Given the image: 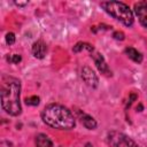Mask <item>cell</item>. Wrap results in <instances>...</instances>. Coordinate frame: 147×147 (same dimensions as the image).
I'll list each match as a JSON object with an SVG mask.
<instances>
[{
	"label": "cell",
	"mask_w": 147,
	"mask_h": 147,
	"mask_svg": "<svg viewBox=\"0 0 147 147\" xmlns=\"http://www.w3.org/2000/svg\"><path fill=\"white\" fill-rule=\"evenodd\" d=\"M32 54L34 57L37 59H42L45 55H46V52H47V46L46 44L42 41V40H37L33 42L32 45Z\"/></svg>",
	"instance_id": "ba28073f"
},
{
	"label": "cell",
	"mask_w": 147,
	"mask_h": 147,
	"mask_svg": "<svg viewBox=\"0 0 147 147\" xmlns=\"http://www.w3.org/2000/svg\"><path fill=\"white\" fill-rule=\"evenodd\" d=\"M41 118L44 123L59 130H70L76 125L72 113L67 107L59 103L46 106L41 113Z\"/></svg>",
	"instance_id": "7a4b0ae2"
},
{
	"label": "cell",
	"mask_w": 147,
	"mask_h": 147,
	"mask_svg": "<svg viewBox=\"0 0 147 147\" xmlns=\"http://www.w3.org/2000/svg\"><path fill=\"white\" fill-rule=\"evenodd\" d=\"M80 121H82L83 125H84L86 129H88V130H94V129L96 127V122H95V119H94L92 116L87 115V114H83V115L80 116Z\"/></svg>",
	"instance_id": "9c48e42d"
},
{
	"label": "cell",
	"mask_w": 147,
	"mask_h": 147,
	"mask_svg": "<svg viewBox=\"0 0 147 147\" xmlns=\"http://www.w3.org/2000/svg\"><path fill=\"white\" fill-rule=\"evenodd\" d=\"M113 37H114L115 39H117V40H123V39H124V33H123L122 31H116V32H114Z\"/></svg>",
	"instance_id": "2e32d148"
},
{
	"label": "cell",
	"mask_w": 147,
	"mask_h": 147,
	"mask_svg": "<svg viewBox=\"0 0 147 147\" xmlns=\"http://www.w3.org/2000/svg\"><path fill=\"white\" fill-rule=\"evenodd\" d=\"M15 5H17V6H21V7H23V6L28 5V1H24V2H21V1H15Z\"/></svg>",
	"instance_id": "ac0fdd59"
},
{
	"label": "cell",
	"mask_w": 147,
	"mask_h": 147,
	"mask_svg": "<svg viewBox=\"0 0 147 147\" xmlns=\"http://www.w3.org/2000/svg\"><path fill=\"white\" fill-rule=\"evenodd\" d=\"M6 42L8 45H13L15 42V34L13 32H8L6 34Z\"/></svg>",
	"instance_id": "5bb4252c"
},
{
	"label": "cell",
	"mask_w": 147,
	"mask_h": 147,
	"mask_svg": "<svg viewBox=\"0 0 147 147\" xmlns=\"http://www.w3.org/2000/svg\"><path fill=\"white\" fill-rule=\"evenodd\" d=\"M125 53H126V55H127L132 61H134V62H137V63H141V62H142V55H141V53L138 52L136 48L127 47V48L125 49Z\"/></svg>",
	"instance_id": "8fae6325"
},
{
	"label": "cell",
	"mask_w": 147,
	"mask_h": 147,
	"mask_svg": "<svg viewBox=\"0 0 147 147\" xmlns=\"http://www.w3.org/2000/svg\"><path fill=\"white\" fill-rule=\"evenodd\" d=\"M39 101H40V99L37 95H33V96H30V98H26L25 99V103L28 106H38L39 105Z\"/></svg>",
	"instance_id": "4fadbf2b"
},
{
	"label": "cell",
	"mask_w": 147,
	"mask_h": 147,
	"mask_svg": "<svg viewBox=\"0 0 147 147\" xmlns=\"http://www.w3.org/2000/svg\"><path fill=\"white\" fill-rule=\"evenodd\" d=\"M92 56H93V60H94V63H95V65H96L98 70H99L101 74H103V75L110 76V75H111V72L109 71L108 64L106 63V61H105L103 56H102L100 53H95V54H93Z\"/></svg>",
	"instance_id": "52a82bcc"
},
{
	"label": "cell",
	"mask_w": 147,
	"mask_h": 147,
	"mask_svg": "<svg viewBox=\"0 0 147 147\" xmlns=\"http://www.w3.org/2000/svg\"><path fill=\"white\" fill-rule=\"evenodd\" d=\"M1 106L3 110L11 115L17 116L21 114V102H20V92L21 83L17 78L10 76H3L1 80Z\"/></svg>",
	"instance_id": "6da1fadb"
},
{
	"label": "cell",
	"mask_w": 147,
	"mask_h": 147,
	"mask_svg": "<svg viewBox=\"0 0 147 147\" xmlns=\"http://www.w3.org/2000/svg\"><path fill=\"white\" fill-rule=\"evenodd\" d=\"M36 146L37 147H53V142L46 134H38L36 137Z\"/></svg>",
	"instance_id": "30bf717a"
},
{
	"label": "cell",
	"mask_w": 147,
	"mask_h": 147,
	"mask_svg": "<svg viewBox=\"0 0 147 147\" xmlns=\"http://www.w3.org/2000/svg\"><path fill=\"white\" fill-rule=\"evenodd\" d=\"M7 60H8L9 62H11V63H18V62H21L22 57H21V55H18V54H14V55H11V56H8Z\"/></svg>",
	"instance_id": "9a60e30c"
},
{
	"label": "cell",
	"mask_w": 147,
	"mask_h": 147,
	"mask_svg": "<svg viewBox=\"0 0 147 147\" xmlns=\"http://www.w3.org/2000/svg\"><path fill=\"white\" fill-rule=\"evenodd\" d=\"M85 147H93V145H92V144H90V142H87V144L85 145Z\"/></svg>",
	"instance_id": "d6986e66"
},
{
	"label": "cell",
	"mask_w": 147,
	"mask_h": 147,
	"mask_svg": "<svg viewBox=\"0 0 147 147\" xmlns=\"http://www.w3.org/2000/svg\"><path fill=\"white\" fill-rule=\"evenodd\" d=\"M134 13L142 26L147 28V1H139L134 3Z\"/></svg>",
	"instance_id": "5b68a950"
},
{
	"label": "cell",
	"mask_w": 147,
	"mask_h": 147,
	"mask_svg": "<svg viewBox=\"0 0 147 147\" xmlns=\"http://www.w3.org/2000/svg\"><path fill=\"white\" fill-rule=\"evenodd\" d=\"M107 142L110 147H139L130 137L118 131H110L107 136Z\"/></svg>",
	"instance_id": "277c9868"
},
{
	"label": "cell",
	"mask_w": 147,
	"mask_h": 147,
	"mask_svg": "<svg viewBox=\"0 0 147 147\" xmlns=\"http://www.w3.org/2000/svg\"><path fill=\"white\" fill-rule=\"evenodd\" d=\"M136 99H137V94H134V93H131V94H130V99H129V102H127V107H130V106L132 105L133 100H136Z\"/></svg>",
	"instance_id": "e0dca14e"
},
{
	"label": "cell",
	"mask_w": 147,
	"mask_h": 147,
	"mask_svg": "<svg viewBox=\"0 0 147 147\" xmlns=\"http://www.w3.org/2000/svg\"><path fill=\"white\" fill-rule=\"evenodd\" d=\"M83 49H87L88 52H93L94 51V48H93V46H91L90 44H86V42H77L75 46H74V52L75 53H78V52H80V51H83Z\"/></svg>",
	"instance_id": "7c38bea8"
},
{
	"label": "cell",
	"mask_w": 147,
	"mask_h": 147,
	"mask_svg": "<svg viewBox=\"0 0 147 147\" xmlns=\"http://www.w3.org/2000/svg\"><path fill=\"white\" fill-rule=\"evenodd\" d=\"M101 7L114 18L122 22L126 26L133 24V14L127 5L121 1H106L101 2Z\"/></svg>",
	"instance_id": "3957f363"
},
{
	"label": "cell",
	"mask_w": 147,
	"mask_h": 147,
	"mask_svg": "<svg viewBox=\"0 0 147 147\" xmlns=\"http://www.w3.org/2000/svg\"><path fill=\"white\" fill-rule=\"evenodd\" d=\"M82 78L83 80L91 87H96L98 84H99V79H98V76L94 74V71L88 68V67H84L82 69Z\"/></svg>",
	"instance_id": "8992f818"
}]
</instances>
